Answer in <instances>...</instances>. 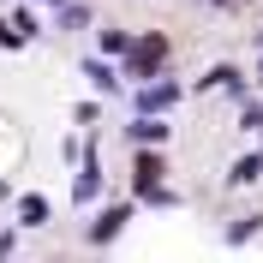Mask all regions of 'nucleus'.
I'll return each mask as SVG.
<instances>
[{"label": "nucleus", "mask_w": 263, "mask_h": 263, "mask_svg": "<svg viewBox=\"0 0 263 263\" xmlns=\"http://www.w3.org/2000/svg\"><path fill=\"white\" fill-rule=\"evenodd\" d=\"M167 60V42L162 36H144V42H132V72H156Z\"/></svg>", "instance_id": "1"}, {"label": "nucleus", "mask_w": 263, "mask_h": 263, "mask_svg": "<svg viewBox=\"0 0 263 263\" xmlns=\"http://www.w3.org/2000/svg\"><path fill=\"white\" fill-rule=\"evenodd\" d=\"M138 102H144V114H162V108H174V102H180V90H174V84H149Z\"/></svg>", "instance_id": "2"}, {"label": "nucleus", "mask_w": 263, "mask_h": 263, "mask_svg": "<svg viewBox=\"0 0 263 263\" xmlns=\"http://www.w3.org/2000/svg\"><path fill=\"white\" fill-rule=\"evenodd\" d=\"M156 174H162V162H156V156H138V192H144V197H162Z\"/></svg>", "instance_id": "3"}, {"label": "nucleus", "mask_w": 263, "mask_h": 263, "mask_svg": "<svg viewBox=\"0 0 263 263\" xmlns=\"http://www.w3.org/2000/svg\"><path fill=\"white\" fill-rule=\"evenodd\" d=\"M120 228H126V210H108V215H102V221H96V228H90V239H96V246H102V239H114Z\"/></svg>", "instance_id": "4"}, {"label": "nucleus", "mask_w": 263, "mask_h": 263, "mask_svg": "<svg viewBox=\"0 0 263 263\" xmlns=\"http://www.w3.org/2000/svg\"><path fill=\"white\" fill-rule=\"evenodd\" d=\"M257 174H263V156H239V162H233V174H228V180H233V185H251V180H257Z\"/></svg>", "instance_id": "5"}, {"label": "nucleus", "mask_w": 263, "mask_h": 263, "mask_svg": "<svg viewBox=\"0 0 263 263\" xmlns=\"http://www.w3.org/2000/svg\"><path fill=\"white\" fill-rule=\"evenodd\" d=\"M132 138H138V144H162L167 126H156V120H138V126H132Z\"/></svg>", "instance_id": "6"}, {"label": "nucleus", "mask_w": 263, "mask_h": 263, "mask_svg": "<svg viewBox=\"0 0 263 263\" xmlns=\"http://www.w3.org/2000/svg\"><path fill=\"white\" fill-rule=\"evenodd\" d=\"M24 221L42 228V221H48V203H42V197H24Z\"/></svg>", "instance_id": "7"}, {"label": "nucleus", "mask_w": 263, "mask_h": 263, "mask_svg": "<svg viewBox=\"0 0 263 263\" xmlns=\"http://www.w3.org/2000/svg\"><path fill=\"white\" fill-rule=\"evenodd\" d=\"M84 72H90V84H96V90H114V72H108V66H102V60H90V66H84Z\"/></svg>", "instance_id": "8"}, {"label": "nucleus", "mask_w": 263, "mask_h": 263, "mask_svg": "<svg viewBox=\"0 0 263 263\" xmlns=\"http://www.w3.org/2000/svg\"><path fill=\"white\" fill-rule=\"evenodd\" d=\"M102 48H108V54H126L132 36H126V30H102Z\"/></svg>", "instance_id": "9"}, {"label": "nucleus", "mask_w": 263, "mask_h": 263, "mask_svg": "<svg viewBox=\"0 0 263 263\" xmlns=\"http://www.w3.org/2000/svg\"><path fill=\"white\" fill-rule=\"evenodd\" d=\"M96 185H102V180H96V162H90V167L78 174V197H96Z\"/></svg>", "instance_id": "10"}]
</instances>
